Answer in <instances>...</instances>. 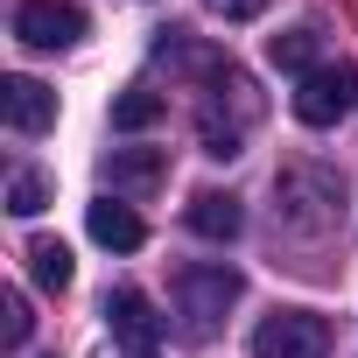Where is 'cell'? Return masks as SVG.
I'll use <instances>...</instances> for the list:
<instances>
[{
  "label": "cell",
  "instance_id": "1",
  "mask_svg": "<svg viewBox=\"0 0 358 358\" xmlns=\"http://www.w3.org/2000/svg\"><path fill=\"white\" fill-rule=\"evenodd\" d=\"M239 302V267H218V260H197L176 274V316H183V337H218L225 309Z\"/></svg>",
  "mask_w": 358,
  "mask_h": 358
},
{
  "label": "cell",
  "instance_id": "2",
  "mask_svg": "<svg viewBox=\"0 0 358 358\" xmlns=\"http://www.w3.org/2000/svg\"><path fill=\"white\" fill-rule=\"evenodd\" d=\"M253 358H330V323L316 309H274L253 330Z\"/></svg>",
  "mask_w": 358,
  "mask_h": 358
},
{
  "label": "cell",
  "instance_id": "3",
  "mask_svg": "<svg viewBox=\"0 0 358 358\" xmlns=\"http://www.w3.org/2000/svg\"><path fill=\"white\" fill-rule=\"evenodd\" d=\"M358 106V64H316L295 85V120L302 127H337Z\"/></svg>",
  "mask_w": 358,
  "mask_h": 358
},
{
  "label": "cell",
  "instance_id": "4",
  "mask_svg": "<svg viewBox=\"0 0 358 358\" xmlns=\"http://www.w3.org/2000/svg\"><path fill=\"white\" fill-rule=\"evenodd\" d=\"M85 8L78 0H22L15 8V43L22 50H78L85 43Z\"/></svg>",
  "mask_w": 358,
  "mask_h": 358
},
{
  "label": "cell",
  "instance_id": "5",
  "mask_svg": "<svg viewBox=\"0 0 358 358\" xmlns=\"http://www.w3.org/2000/svg\"><path fill=\"white\" fill-rule=\"evenodd\" d=\"M106 183H113V197H155L169 183V155L162 148H113L106 155Z\"/></svg>",
  "mask_w": 358,
  "mask_h": 358
},
{
  "label": "cell",
  "instance_id": "6",
  "mask_svg": "<svg viewBox=\"0 0 358 358\" xmlns=\"http://www.w3.org/2000/svg\"><path fill=\"white\" fill-rule=\"evenodd\" d=\"M106 323H113V337H120L127 351H155V344H162V316H155V302H148L141 288H113V295H106Z\"/></svg>",
  "mask_w": 358,
  "mask_h": 358
},
{
  "label": "cell",
  "instance_id": "7",
  "mask_svg": "<svg viewBox=\"0 0 358 358\" xmlns=\"http://www.w3.org/2000/svg\"><path fill=\"white\" fill-rule=\"evenodd\" d=\"M0 113L15 134H50L57 127V92L36 78H0Z\"/></svg>",
  "mask_w": 358,
  "mask_h": 358
},
{
  "label": "cell",
  "instance_id": "8",
  "mask_svg": "<svg viewBox=\"0 0 358 358\" xmlns=\"http://www.w3.org/2000/svg\"><path fill=\"white\" fill-rule=\"evenodd\" d=\"M85 225H92V239H99V246H113V253H141V239H148V225H141L127 204H113V197H106V204H92V211H85Z\"/></svg>",
  "mask_w": 358,
  "mask_h": 358
},
{
  "label": "cell",
  "instance_id": "9",
  "mask_svg": "<svg viewBox=\"0 0 358 358\" xmlns=\"http://www.w3.org/2000/svg\"><path fill=\"white\" fill-rule=\"evenodd\" d=\"M183 218H190V232H197V239H239V197H218V190H197Z\"/></svg>",
  "mask_w": 358,
  "mask_h": 358
},
{
  "label": "cell",
  "instance_id": "10",
  "mask_svg": "<svg viewBox=\"0 0 358 358\" xmlns=\"http://www.w3.org/2000/svg\"><path fill=\"white\" fill-rule=\"evenodd\" d=\"M162 113H169V99L148 92V85H127V92L113 99V127H120V134H141V127H155Z\"/></svg>",
  "mask_w": 358,
  "mask_h": 358
},
{
  "label": "cell",
  "instance_id": "11",
  "mask_svg": "<svg viewBox=\"0 0 358 358\" xmlns=\"http://www.w3.org/2000/svg\"><path fill=\"white\" fill-rule=\"evenodd\" d=\"M29 274H36V288L64 295L71 288V246L64 239H29Z\"/></svg>",
  "mask_w": 358,
  "mask_h": 358
},
{
  "label": "cell",
  "instance_id": "12",
  "mask_svg": "<svg viewBox=\"0 0 358 358\" xmlns=\"http://www.w3.org/2000/svg\"><path fill=\"white\" fill-rule=\"evenodd\" d=\"M267 57H274L281 71H302V78H309V71H316V29H288V36H274Z\"/></svg>",
  "mask_w": 358,
  "mask_h": 358
},
{
  "label": "cell",
  "instance_id": "13",
  "mask_svg": "<svg viewBox=\"0 0 358 358\" xmlns=\"http://www.w3.org/2000/svg\"><path fill=\"white\" fill-rule=\"evenodd\" d=\"M43 204H50V183H43L36 169H15V176H8V211H15V218H36Z\"/></svg>",
  "mask_w": 358,
  "mask_h": 358
},
{
  "label": "cell",
  "instance_id": "14",
  "mask_svg": "<svg viewBox=\"0 0 358 358\" xmlns=\"http://www.w3.org/2000/svg\"><path fill=\"white\" fill-rule=\"evenodd\" d=\"M29 330H36L29 295H8V302H0V344H8V351H22V344H29Z\"/></svg>",
  "mask_w": 358,
  "mask_h": 358
},
{
  "label": "cell",
  "instance_id": "15",
  "mask_svg": "<svg viewBox=\"0 0 358 358\" xmlns=\"http://www.w3.org/2000/svg\"><path fill=\"white\" fill-rule=\"evenodd\" d=\"M204 8H211L218 22H253V15L267 8V0H204Z\"/></svg>",
  "mask_w": 358,
  "mask_h": 358
},
{
  "label": "cell",
  "instance_id": "16",
  "mask_svg": "<svg viewBox=\"0 0 358 358\" xmlns=\"http://www.w3.org/2000/svg\"><path fill=\"white\" fill-rule=\"evenodd\" d=\"M127 358H155V351H127Z\"/></svg>",
  "mask_w": 358,
  "mask_h": 358
}]
</instances>
